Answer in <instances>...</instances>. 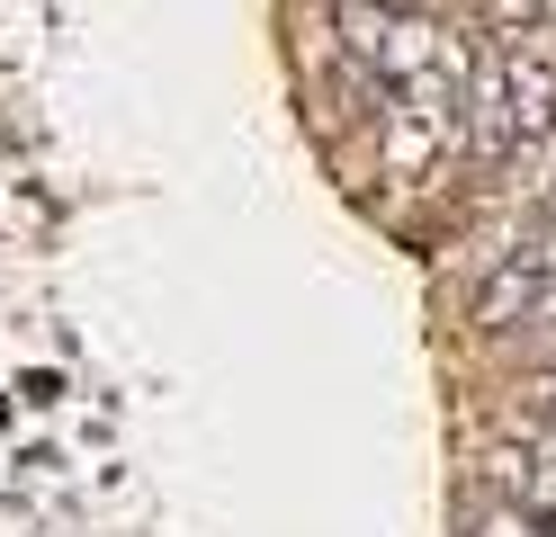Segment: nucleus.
Segmentation results:
<instances>
[{"instance_id":"obj_1","label":"nucleus","mask_w":556,"mask_h":537,"mask_svg":"<svg viewBox=\"0 0 556 537\" xmlns=\"http://www.w3.org/2000/svg\"><path fill=\"white\" fill-rule=\"evenodd\" d=\"M547 99H556V63L547 46H530V36H511V46L484 54L476 90H467V126L484 153H520L539 126H547Z\"/></svg>"}]
</instances>
